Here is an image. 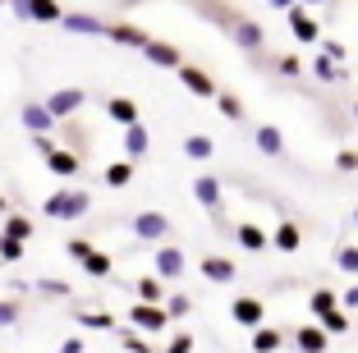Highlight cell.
I'll use <instances>...</instances> for the list:
<instances>
[{"label": "cell", "instance_id": "obj_1", "mask_svg": "<svg viewBox=\"0 0 358 353\" xmlns=\"http://www.w3.org/2000/svg\"><path fill=\"white\" fill-rule=\"evenodd\" d=\"M193 5H198V10H207L211 19H221V28L234 37V46H239V51L257 55V51L266 46V28H262L257 19H248V14H239V10H225L221 0H216V5H202V0H193Z\"/></svg>", "mask_w": 358, "mask_h": 353}, {"label": "cell", "instance_id": "obj_2", "mask_svg": "<svg viewBox=\"0 0 358 353\" xmlns=\"http://www.w3.org/2000/svg\"><path fill=\"white\" fill-rule=\"evenodd\" d=\"M42 211L51 220H83L87 211H92V193H87V188H74V184H60L51 198L42 202Z\"/></svg>", "mask_w": 358, "mask_h": 353}, {"label": "cell", "instance_id": "obj_3", "mask_svg": "<svg viewBox=\"0 0 358 353\" xmlns=\"http://www.w3.org/2000/svg\"><path fill=\"white\" fill-rule=\"evenodd\" d=\"M129 229H134V239L143 243H170V234H175V220L166 216V211H138L134 220H129Z\"/></svg>", "mask_w": 358, "mask_h": 353}, {"label": "cell", "instance_id": "obj_4", "mask_svg": "<svg viewBox=\"0 0 358 353\" xmlns=\"http://www.w3.org/2000/svg\"><path fill=\"white\" fill-rule=\"evenodd\" d=\"M175 78H179V87H184L189 96H202V101H216V92H221L216 73H211V69H202V64H189V60L179 64V73H175Z\"/></svg>", "mask_w": 358, "mask_h": 353}, {"label": "cell", "instance_id": "obj_5", "mask_svg": "<svg viewBox=\"0 0 358 353\" xmlns=\"http://www.w3.org/2000/svg\"><path fill=\"white\" fill-rule=\"evenodd\" d=\"M184 271H189V257H184L179 243H161V248L152 252V275H157L161 284L166 280H184Z\"/></svg>", "mask_w": 358, "mask_h": 353}, {"label": "cell", "instance_id": "obj_6", "mask_svg": "<svg viewBox=\"0 0 358 353\" xmlns=\"http://www.w3.org/2000/svg\"><path fill=\"white\" fill-rule=\"evenodd\" d=\"M124 326H134V331H143L152 340V335H170V317L166 308H152V303H134L124 317Z\"/></svg>", "mask_w": 358, "mask_h": 353}, {"label": "cell", "instance_id": "obj_7", "mask_svg": "<svg viewBox=\"0 0 358 353\" xmlns=\"http://www.w3.org/2000/svg\"><path fill=\"white\" fill-rule=\"evenodd\" d=\"M83 106H87V92H83V87H55V92L46 96V110H51L55 124H69Z\"/></svg>", "mask_w": 358, "mask_h": 353}, {"label": "cell", "instance_id": "obj_8", "mask_svg": "<svg viewBox=\"0 0 358 353\" xmlns=\"http://www.w3.org/2000/svg\"><path fill=\"white\" fill-rule=\"evenodd\" d=\"M230 317H234V326H243V331L253 335L257 326H266V303L257 298V294H234Z\"/></svg>", "mask_w": 358, "mask_h": 353}, {"label": "cell", "instance_id": "obj_9", "mask_svg": "<svg viewBox=\"0 0 358 353\" xmlns=\"http://www.w3.org/2000/svg\"><path fill=\"white\" fill-rule=\"evenodd\" d=\"M60 28L69 32V37H106V32H110V19H101V14H87V10H64Z\"/></svg>", "mask_w": 358, "mask_h": 353}, {"label": "cell", "instance_id": "obj_10", "mask_svg": "<svg viewBox=\"0 0 358 353\" xmlns=\"http://www.w3.org/2000/svg\"><path fill=\"white\" fill-rule=\"evenodd\" d=\"M193 198H198V207L207 211V216H221L225 211V184L216 175H198L193 179Z\"/></svg>", "mask_w": 358, "mask_h": 353}, {"label": "cell", "instance_id": "obj_11", "mask_svg": "<svg viewBox=\"0 0 358 353\" xmlns=\"http://www.w3.org/2000/svg\"><path fill=\"white\" fill-rule=\"evenodd\" d=\"M19 124L28 129V138H51L55 134V120H51V110H46V101H23Z\"/></svg>", "mask_w": 358, "mask_h": 353}, {"label": "cell", "instance_id": "obj_12", "mask_svg": "<svg viewBox=\"0 0 358 353\" xmlns=\"http://www.w3.org/2000/svg\"><path fill=\"white\" fill-rule=\"evenodd\" d=\"M106 42L129 46V51H148L152 32H148V28H138V23H129V19H110V32H106Z\"/></svg>", "mask_w": 358, "mask_h": 353}, {"label": "cell", "instance_id": "obj_13", "mask_svg": "<svg viewBox=\"0 0 358 353\" xmlns=\"http://www.w3.org/2000/svg\"><path fill=\"white\" fill-rule=\"evenodd\" d=\"M234 243H239L243 252H253V257L271 252V234L262 229V220H239V225H234Z\"/></svg>", "mask_w": 358, "mask_h": 353}, {"label": "cell", "instance_id": "obj_14", "mask_svg": "<svg viewBox=\"0 0 358 353\" xmlns=\"http://www.w3.org/2000/svg\"><path fill=\"white\" fill-rule=\"evenodd\" d=\"M46 170H51L55 179H64V184H74V179H78V170H83V156H78L74 147L55 143V152L46 156Z\"/></svg>", "mask_w": 358, "mask_h": 353}, {"label": "cell", "instance_id": "obj_15", "mask_svg": "<svg viewBox=\"0 0 358 353\" xmlns=\"http://www.w3.org/2000/svg\"><path fill=\"white\" fill-rule=\"evenodd\" d=\"M106 120L110 124H120V129H134V124H143V106L134 101V96H106Z\"/></svg>", "mask_w": 358, "mask_h": 353}, {"label": "cell", "instance_id": "obj_16", "mask_svg": "<svg viewBox=\"0 0 358 353\" xmlns=\"http://www.w3.org/2000/svg\"><path fill=\"white\" fill-rule=\"evenodd\" d=\"M198 271H202V280H211V284H234V280H239V266H234V257H225V252L202 257Z\"/></svg>", "mask_w": 358, "mask_h": 353}, {"label": "cell", "instance_id": "obj_17", "mask_svg": "<svg viewBox=\"0 0 358 353\" xmlns=\"http://www.w3.org/2000/svg\"><path fill=\"white\" fill-rule=\"evenodd\" d=\"M143 60H148V64H157V69L179 73V64H184V51H179L175 42H166V37H152V42H148V51H143Z\"/></svg>", "mask_w": 358, "mask_h": 353}, {"label": "cell", "instance_id": "obj_18", "mask_svg": "<svg viewBox=\"0 0 358 353\" xmlns=\"http://www.w3.org/2000/svg\"><path fill=\"white\" fill-rule=\"evenodd\" d=\"M285 23H289V32H294V42H303V46L322 42V23H317L313 10H303V5H294V10L285 14Z\"/></svg>", "mask_w": 358, "mask_h": 353}, {"label": "cell", "instance_id": "obj_19", "mask_svg": "<svg viewBox=\"0 0 358 353\" xmlns=\"http://www.w3.org/2000/svg\"><path fill=\"white\" fill-rule=\"evenodd\" d=\"M289 344H294L299 353H327L331 349V335L322 331L317 322H308V326H294V331H289Z\"/></svg>", "mask_w": 358, "mask_h": 353}, {"label": "cell", "instance_id": "obj_20", "mask_svg": "<svg viewBox=\"0 0 358 353\" xmlns=\"http://www.w3.org/2000/svg\"><path fill=\"white\" fill-rule=\"evenodd\" d=\"M299 248H303V229H299V220H275V229H271V252L294 257Z\"/></svg>", "mask_w": 358, "mask_h": 353}, {"label": "cell", "instance_id": "obj_21", "mask_svg": "<svg viewBox=\"0 0 358 353\" xmlns=\"http://www.w3.org/2000/svg\"><path fill=\"white\" fill-rule=\"evenodd\" d=\"M289 331L294 326H257L253 331V353H280L289 344Z\"/></svg>", "mask_w": 358, "mask_h": 353}, {"label": "cell", "instance_id": "obj_22", "mask_svg": "<svg viewBox=\"0 0 358 353\" xmlns=\"http://www.w3.org/2000/svg\"><path fill=\"white\" fill-rule=\"evenodd\" d=\"M120 147H124V161H143V156L152 152V134H148V124H134V129H124V138H120Z\"/></svg>", "mask_w": 358, "mask_h": 353}, {"label": "cell", "instance_id": "obj_23", "mask_svg": "<svg viewBox=\"0 0 358 353\" xmlns=\"http://www.w3.org/2000/svg\"><path fill=\"white\" fill-rule=\"evenodd\" d=\"M253 147L262 156H285V134L280 124H253Z\"/></svg>", "mask_w": 358, "mask_h": 353}, {"label": "cell", "instance_id": "obj_24", "mask_svg": "<svg viewBox=\"0 0 358 353\" xmlns=\"http://www.w3.org/2000/svg\"><path fill=\"white\" fill-rule=\"evenodd\" d=\"M166 298H170V289L157 280V275H138V280H134V303H152V308H161Z\"/></svg>", "mask_w": 358, "mask_h": 353}, {"label": "cell", "instance_id": "obj_25", "mask_svg": "<svg viewBox=\"0 0 358 353\" xmlns=\"http://www.w3.org/2000/svg\"><path fill=\"white\" fill-rule=\"evenodd\" d=\"M74 322L87 326V331H120V326H124L115 312H96V308H78V312H74Z\"/></svg>", "mask_w": 358, "mask_h": 353}, {"label": "cell", "instance_id": "obj_26", "mask_svg": "<svg viewBox=\"0 0 358 353\" xmlns=\"http://www.w3.org/2000/svg\"><path fill=\"white\" fill-rule=\"evenodd\" d=\"M308 69H313V78H317V83H345V78H349V69H345V64L327 60L322 51L313 55V64H308Z\"/></svg>", "mask_w": 358, "mask_h": 353}, {"label": "cell", "instance_id": "obj_27", "mask_svg": "<svg viewBox=\"0 0 358 353\" xmlns=\"http://www.w3.org/2000/svg\"><path fill=\"white\" fill-rule=\"evenodd\" d=\"M179 152L189 156V161H211V156H216V138L211 134H189L184 143H179Z\"/></svg>", "mask_w": 358, "mask_h": 353}, {"label": "cell", "instance_id": "obj_28", "mask_svg": "<svg viewBox=\"0 0 358 353\" xmlns=\"http://www.w3.org/2000/svg\"><path fill=\"white\" fill-rule=\"evenodd\" d=\"M0 234H5V239H19V243H32L37 229H32V220L23 216V211H10V216L0 220Z\"/></svg>", "mask_w": 358, "mask_h": 353}, {"label": "cell", "instance_id": "obj_29", "mask_svg": "<svg viewBox=\"0 0 358 353\" xmlns=\"http://www.w3.org/2000/svg\"><path fill=\"white\" fill-rule=\"evenodd\" d=\"M216 110L230 120V124H243V115H248V106H243V96L239 92H230V87H221L216 92Z\"/></svg>", "mask_w": 358, "mask_h": 353}, {"label": "cell", "instance_id": "obj_30", "mask_svg": "<svg viewBox=\"0 0 358 353\" xmlns=\"http://www.w3.org/2000/svg\"><path fill=\"white\" fill-rule=\"evenodd\" d=\"M134 175H138L134 161H110V166L101 170V184L106 188H129V184H134Z\"/></svg>", "mask_w": 358, "mask_h": 353}, {"label": "cell", "instance_id": "obj_31", "mask_svg": "<svg viewBox=\"0 0 358 353\" xmlns=\"http://www.w3.org/2000/svg\"><path fill=\"white\" fill-rule=\"evenodd\" d=\"M336 308H340V294L336 289H313V294H308V312H313V322L331 317Z\"/></svg>", "mask_w": 358, "mask_h": 353}, {"label": "cell", "instance_id": "obj_32", "mask_svg": "<svg viewBox=\"0 0 358 353\" xmlns=\"http://www.w3.org/2000/svg\"><path fill=\"white\" fill-rule=\"evenodd\" d=\"M78 266H83V271H87V275H92V280H110V275H115V261L106 257V252H101V248H92V252H87V257H83V261H78Z\"/></svg>", "mask_w": 358, "mask_h": 353}, {"label": "cell", "instance_id": "obj_33", "mask_svg": "<svg viewBox=\"0 0 358 353\" xmlns=\"http://www.w3.org/2000/svg\"><path fill=\"white\" fill-rule=\"evenodd\" d=\"M115 335H120V349L124 353H157V344H152L143 331H134V326H120Z\"/></svg>", "mask_w": 358, "mask_h": 353}, {"label": "cell", "instance_id": "obj_34", "mask_svg": "<svg viewBox=\"0 0 358 353\" xmlns=\"http://www.w3.org/2000/svg\"><path fill=\"white\" fill-rule=\"evenodd\" d=\"M32 289L46 294V298H74V284L55 280V275H37V280H32Z\"/></svg>", "mask_w": 358, "mask_h": 353}, {"label": "cell", "instance_id": "obj_35", "mask_svg": "<svg viewBox=\"0 0 358 353\" xmlns=\"http://www.w3.org/2000/svg\"><path fill=\"white\" fill-rule=\"evenodd\" d=\"M317 326H322V331H327L331 340H336V335H349V331H354V317H349L345 308H336V312H331V317H322V322H317Z\"/></svg>", "mask_w": 358, "mask_h": 353}, {"label": "cell", "instance_id": "obj_36", "mask_svg": "<svg viewBox=\"0 0 358 353\" xmlns=\"http://www.w3.org/2000/svg\"><path fill=\"white\" fill-rule=\"evenodd\" d=\"M161 308H166V317H170V322H184V317L193 312V298H189L184 289H179V294H170V298L161 303Z\"/></svg>", "mask_w": 358, "mask_h": 353}, {"label": "cell", "instance_id": "obj_37", "mask_svg": "<svg viewBox=\"0 0 358 353\" xmlns=\"http://www.w3.org/2000/svg\"><path fill=\"white\" fill-rule=\"evenodd\" d=\"M275 73L294 83V78H303V73H308V64L299 60V55H289V51H285V55H275Z\"/></svg>", "mask_w": 358, "mask_h": 353}, {"label": "cell", "instance_id": "obj_38", "mask_svg": "<svg viewBox=\"0 0 358 353\" xmlns=\"http://www.w3.org/2000/svg\"><path fill=\"white\" fill-rule=\"evenodd\" d=\"M336 266L358 280V243H340V248H336Z\"/></svg>", "mask_w": 358, "mask_h": 353}, {"label": "cell", "instance_id": "obj_39", "mask_svg": "<svg viewBox=\"0 0 358 353\" xmlns=\"http://www.w3.org/2000/svg\"><path fill=\"white\" fill-rule=\"evenodd\" d=\"M23 322V298H0V331Z\"/></svg>", "mask_w": 358, "mask_h": 353}, {"label": "cell", "instance_id": "obj_40", "mask_svg": "<svg viewBox=\"0 0 358 353\" xmlns=\"http://www.w3.org/2000/svg\"><path fill=\"white\" fill-rule=\"evenodd\" d=\"M23 252H28V243H19V239H5V234H0V261H5V266L23 261Z\"/></svg>", "mask_w": 358, "mask_h": 353}, {"label": "cell", "instance_id": "obj_41", "mask_svg": "<svg viewBox=\"0 0 358 353\" xmlns=\"http://www.w3.org/2000/svg\"><path fill=\"white\" fill-rule=\"evenodd\" d=\"M193 331H170V340H166V353H193Z\"/></svg>", "mask_w": 358, "mask_h": 353}, {"label": "cell", "instance_id": "obj_42", "mask_svg": "<svg viewBox=\"0 0 358 353\" xmlns=\"http://www.w3.org/2000/svg\"><path fill=\"white\" fill-rule=\"evenodd\" d=\"M336 170H340V175H354V170H358V147H340V152H336Z\"/></svg>", "mask_w": 358, "mask_h": 353}, {"label": "cell", "instance_id": "obj_43", "mask_svg": "<svg viewBox=\"0 0 358 353\" xmlns=\"http://www.w3.org/2000/svg\"><path fill=\"white\" fill-rule=\"evenodd\" d=\"M322 55H327V60H336V64H345L349 60V46L336 42V37H322Z\"/></svg>", "mask_w": 358, "mask_h": 353}, {"label": "cell", "instance_id": "obj_44", "mask_svg": "<svg viewBox=\"0 0 358 353\" xmlns=\"http://www.w3.org/2000/svg\"><path fill=\"white\" fill-rule=\"evenodd\" d=\"M87 252H92V243H87V239H64V257H69V261H83Z\"/></svg>", "mask_w": 358, "mask_h": 353}, {"label": "cell", "instance_id": "obj_45", "mask_svg": "<svg viewBox=\"0 0 358 353\" xmlns=\"http://www.w3.org/2000/svg\"><path fill=\"white\" fill-rule=\"evenodd\" d=\"M340 308H345L349 317H354V312H358V280L349 284V289H340Z\"/></svg>", "mask_w": 358, "mask_h": 353}, {"label": "cell", "instance_id": "obj_46", "mask_svg": "<svg viewBox=\"0 0 358 353\" xmlns=\"http://www.w3.org/2000/svg\"><path fill=\"white\" fill-rule=\"evenodd\" d=\"M87 344H83V335H64L60 340V353H83Z\"/></svg>", "mask_w": 358, "mask_h": 353}, {"label": "cell", "instance_id": "obj_47", "mask_svg": "<svg viewBox=\"0 0 358 353\" xmlns=\"http://www.w3.org/2000/svg\"><path fill=\"white\" fill-rule=\"evenodd\" d=\"M32 152H37V156H42V161H46V156L55 152V138H32Z\"/></svg>", "mask_w": 358, "mask_h": 353}, {"label": "cell", "instance_id": "obj_48", "mask_svg": "<svg viewBox=\"0 0 358 353\" xmlns=\"http://www.w3.org/2000/svg\"><path fill=\"white\" fill-rule=\"evenodd\" d=\"M266 5H271V10H280V14H289L299 5V0H266Z\"/></svg>", "mask_w": 358, "mask_h": 353}, {"label": "cell", "instance_id": "obj_49", "mask_svg": "<svg viewBox=\"0 0 358 353\" xmlns=\"http://www.w3.org/2000/svg\"><path fill=\"white\" fill-rule=\"evenodd\" d=\"M299 5H303V10H317V5H331V0H299Z\"/></svg>", "mask_w": 358, "mask_h": 353}, {"label": "cell", "instance_id": "obj_50", "mask_svg": "<svg viewBox=\"0 0 358 353\" xmlns=\"http://www.w3.org/2000/svg\"><path fill=\"white\" fill-rule=\"evenodd\" d=\"M10 216V198H5V193H0V220Z\"/></svg>", "mask_w": 358, "mask_h": 353}, {"label": "cell", "instance_id": "obj_51", "mask_svg": "<svg viewBox=\"0 0 358 353\" xmlns=\"http://www.w3.org/2000/svg\"><path fill=\"white\" fill-rule=\"evenodd\" d=\"M120 5H124V10H134V5H143V0H120Z\"/></svg>", "mask_w": 358, "mask_h": 353}, {"label": "cell", "instance_id": "obj_52", "mask_svg": "<svg viewBox=\"0 0 358 353\" xmlns=\"http://www.w3.org/2000/svg\"><path fill=\"white\" fill-rule=\"evenodd\" d=\"M354 120H358V101H354Z\"/></svg>", "mask_w": 358, "mask_h": 353}, {"label": "cell", "instance_id": "obj_53", "mask_svg": "<svg viewBox=\"0 0 358 353\" xmlns=\"http://www.w3.org/2000/svg\"><path fill=\"white\" fill-rule=\"evenodd\" d=\"M0 5H14V0H0Z\"/></svg>", "mask_w": 358, "mask_h": 353}, {"label": "cell", "instance_id": "obj_54", "mask_svg": "<svg viewBox=\"0 0 358 353\" xmlns=\"http://www.w3.org/2000/svg\"><path fill=\"white\" fill-rule=\"evenodd\" d=\"M354 225H358V211H354Z\"/></svg>", "mask_w": 358, "mask_h": 353}]
</instances>
